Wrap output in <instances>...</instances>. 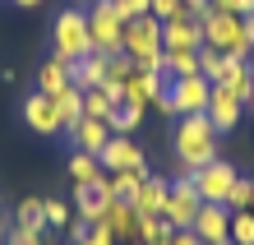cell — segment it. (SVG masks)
<instances>
[{"label": "cell", "instance_id": "cell-1", "mask_svg": "<svg viewBox=\"0 0 254 245\" xmlns=\"http://www.w3.org/2000/svg\"><path fill=\"white\" fill-rule=\"evenodd\" d=\"M176 158H181L185 176L203 171L208 162H217V130L208 125V116H181V125H176Z\"/></svg>", "mask_w": 254, "mask_h": 245}, {"label": "cell", "instance_id": "cell-2", "mask_svg": "<svg viewBox=\"0 0 254 245\" xmlns=\"http://www.w3.org/2000/svg\"><path fill=\"white\" fill-rule=\"evenodd\" d=\"M51 60L61 65H79L83 56H97L93 51V33H88V9H61L51 23Z\"/></svg>", "mask_w": 254, "mask_h": 245}, {"label": "cell", "instance_id": "cell-3", "mask_svg": "<svg viewBox=\"0 0 254 245\" xmlns=\"http://www.w3.org/2000/svg\"><path fill=\"white\" fill-rule=\"evenodd\" d=\"M121 51L134 56V65L148 70V74H162V65H167V47H162V19H153V14H139V19L125 23V42Z\"/></svg>", "mask_w": 254, "mask_h": 245}, {"label": "cell", "instance_id": "cell-4", "mask_svg": "<svg viewBox=\"0 0 254 245\" xmlns=\"http://www.w3.org/2000/svg\"><path fill=\"white\" fill-rule=\"evenodd\" d=\"M199 23H203V47H213L222 56H231V60H250V33H245V19L241 14H217L213 5H208L199 14Z\"/></svg>", "mask_w": 254, "mask_h": 245}, {"label": "cell", "instance_id": "cell-5", "mask_svg": "<svg viewBox=\"0 0 254 245\" xmlns=\"http://www.w3.org/2000/svg\"><path fill=\"white\" fill-rule=\"evenodd\" d=\"M208 93H213V83H208L203 74H185V79H167V93H162L153 106L181 120V116H199L208 106Z\"/></svg>", "mask_w": 254, "mask_h": 245}, {"label": "cell", "instance_id": "cell-6", "mask_svg": "<svg viewBox=\"0 0 254 245\" xmlns=\"http://www.w3.org/2000/svg\"><path fill=\"white\" fill-rule=\"evenodd\" d=\"M88 33H93V51L97 56H116L125 42V19L116 9V0H97L88 9Z\"/></svg>", "mask_w": 254, "mask_h": 245}, {"label": "cell", "instance_id": "cell-7", "mask_svg": "<svg viewBox=\"0 0 254 245\" xmlns=\"http://www.w3.org/2000/svg\"><path fill=\"white\" fill-rule=\"evenodd\" d=\"M199 208H203L199 185H194L190 176H181V180L171 185V194H167V208H162V218H167L176 232H190V227H194V218H199Z\"/></svg>", "mask_w": 254, "mask_h": 245}, {"label": "cell", "instance_id": "cell-8", "mask_svg": "<svg viewBox=\"0 0 254 245\" xmlns=\"http://www.w3.org/2000/svg\"><path fill=\"white\" fill-rule=\"evenodd\" d=\"M97 162H102V171L116 176V171H148V162H143V148L129 139V134H111L107 148L97 153Z\"/></svg>", "mask_w": 254, "mask_h": 245}, {"label": "cell", "instance_id": "cell-9", "mask_svg": "<svg viewBox=\"0 0 254 245\" xmlns=\"http://www.w3.org/2000/svg\"><path fill=\"white\" fill-rule=\"evenodd\" d=\"M111 208V176L102 171L97 180H88V185H74V213H79L83 222H102Z\"/></svg>", "mask_w": 254, "mask_h": 245}, {"label": "cell", "instance_id": "cell-10", "mask_svg": "<svg viewBox=\"0 0 254 245\" xmlns=\"http://www.w3.org/2000/svg\"><path fill=\"white\" fill-rule=\"evenodd\" d=\"M190 180L199 185V199H203V204H227V194L236 185V166L217 158V162H208L203 171H194Z\"/></svg>", "mask_w": 254, "mask_h": 245}, {"label": "cell", "instance_id": "cell-11", "mask_svg": "<svg viewBox=\"0 0 254 245\" xmlns=\"http://www.w3.org/2000/svg\"><path fill=\"white\" fill-rule=\"evenodd\" d=\"M23 125L37 130L42 139L61 134L65 120H61V111H56V97H47V93H28V102H23Z\"/></svg>", "mask_w": 254, "mask_h": 245}, {"label": "cell", "instance_id": "cell-12", "mask_svg": "<svg viewBox=\"0 0 254 245\" xmlns=\"http://www.w3.org/2000/svg\"><path fill=\"white\" fill-rule=\"evenodd\" d=\"M190 232L199 236L203 245H227L231 241V213H227V204H203Z\"/></svg>", "mask_w": 254, "mask_h": 245}, {"label": "cell", "instance_id": "cell-13", "mask_svg": "<svg viewBox=\"0 0 254 245\" xmlns=\"http://www.w3.org/2000/svg\"><path fill=\"white\" fill-rule=\"evenodd\" d=\"M203 116H208V125H213L217 134H227V130H236V125H241V116H245V102H241V97H231L227 88H213V93H208Z\"/></svg>", "mask_w": 254, "mask_h": 245}, {"label": "cell", "instance_id": "cell-14", "mask_svg": "<svg viewBox=\"0 0 254 245\" xmlns=\"http://www.w3.org/2000/svg\"><path fill=\"white\" fill-rule=\"evenodd\" d=\"M162 47L167 51H199L203 47V23L194 14H181V19L162 23Z\"/></svg>", "mask_w": 254, "mask_h": 245}, {"label": "cell", "instance_id": "cell-15", "mask_svg": "<svg viewBox=\"0 0 254 245\" xmlns=\"http://www.w3.org/2000/svg\"><path fill=\"white\" fill-rule=\"evenodd\" d=\"M162 93H167V74H148V70H134L129 79H125V102H134V106H153Z\"/></svg>", "mask_w": 254, "mask_h": 245}, {"label": "cell", "instance_id": "cell-16", "mask_svg": "<svg viewBox=\"0 0 254 245\" xmlns=\"http://www.w3.org/2000/svg\"><path fill=\"white\" fill-rule=\"evenodd\" d=\"M65 134L74 139V148H79V153H102V148H107V139H111V125H107V120H97V116H79Z\"/></svg>", "mask_w": 254, "mask_h": 245}, {"label": "cell", "instance_id": "cell-17", "mask_svg": "<svg viewBox=\"0 0 254 245\" xmlns=\"http://www.w3.org/2000/svg\"><path fill=\"white\" fill-rule=\"evenodd\" d=\"M167 194H171V185L162 176H148L143 185H139V194H134V213H139V218H162V208H167Z\"/></svg>", "mask_w": 254, "mask_h": 245}, {"label": "cell", "instance_id": "cell-18", "mask_svg": "<svg viewBox=\"0 0 254 245\" xmlns=\"http://www.w3.org/2000/svg\"><path fill=\"white\" fill-rule=\"evenodd\" d=\"M69 83L79 93H93V88L107 83V56H83L79 65H69Z\"/></svg>", "mask_w": 254, "mask_h": 245}, {"label": "cell", "instance_id": "cell-19", "mask_svg": "<svg viewBox=\"0 0 254 245\" xmlns=\"http://www.w3.org/2000/svg\"><path fill=\"white\" fill-rule=\"evenodd\" d=\"M111 227V236H116V245H129V241H139V213H134L129 204H111L107 208V218H102Z\"/></svg>", "mask_w": 254, "mask_h": 245}, {"label": "cell", "instance_id": "cell-20", "mask_svg": "<svg viewBox=\"0 0 254 245\" xmlns=\"http://www.w3.org/2000/svg\"><path fill=\"white\" fill-rule=\"evenodd\" d=\"M231 65H236L231 56H222V51H213V47H199V74H203V79L213 83V88L231 74Z\"/></svg>", "mask_w": 254, "mask_h": 245}, {"label": "cell", "instance_id": "cell-21", "mask_svg": "<svg viewBox=\"0 0 254 245\" xmlns=\"http://www.w3.org/2000/svg\"><path fill=\"white\" fill-rule=\"evenodd\" d=\"M61 88H69V65H61V60H47V65L37 70V93L56 97Z\"/></svg>", "mask_w": 254, "mask_h": 245}, {"label": "cell", "instance_id": "cell-22", "mask_svg": "<svg viewBox=\"0 0 254 245\" xmlns=\"http://www.w3.org/2000/svg\"><path fill=\"white\" fill-rule=\"evenodd\" d=\"M139 120H143V106H134V102H116V106H111V116H107V125H111V134H134V130H139Z\"/></svg>", "mask_w": 254, "mask_h": 245}, {"label": "cell", "instance_id": "cell-23", "mask_svg": "<svg viewBox=\"0 0 254 245\" xmlns=\"http://www.w3.org/2000/svg\"><path fill=\"white\" fill-rule=\"evenodd\" d=\"M217 88H227L231 97L250 102V88H254V70H250V60H236V65H231V74H227V79H222Z\"/></svg>", "mask_w": 254, "mask_h": 245}, {"label": "cell", "instance_id": "cell-24", "mask_svg": "<svg viewBox=\"0 0 254 245\" xmlns=\"http://www.w3.org/2000/svg\"><path fill=\"white\" fill-rule=\"evenodd\" d=\"M143 180H148V171H116L111 176V204H134Z\"/></svg>", "mask_w": 254, "mask_h": 245}, {"label": "cell", "instance_id": "cell-25", "mask_svg": "<svg viewBox=\"0 0 254 245\" xmlns=\"http://www.w3.org/2000/svg\"><path fill=\"white\" fill-rule=\"evenodd\" d=\"M97 176H102L97 153H79V148H74L69 153V180H74V185H88V180H97Z\"/></svg>", "mask_w": 254, "mask_h": 245}, {"label": "cell", "instance_id": "cell-26", "mask_svg": "<svg viewBox=\"0 0 254 245\" xmlns=\"http://www.w3.org/2000/svg\"><path fill=\"white\" fill-rule=\"evenodd\" d=\"M14 227H33V232H47V204H42V199H19Z\"/></svg>", "mask_w": 254, "mask_h": 245}, {"label": "cell", "instance_id": "cell-27", "mask_svg": "<svg viewBox=\"0 0 254 245\" xmlns=\"http://www.w3.org/2000/svg\"><path fill=\"white\" fill-rule=\"evenodd\" d=\"M167 79H185V74H199V51H167V65H162Z\"/></svg>", "mask_w": 254, "mask_h": 245}, {"label": "cell", "instance_id": "cell-28", "mask_svg": "<svg viewBox=\"0 0 254 245\" xmlns=\"http://www.w3.org/2000/svg\"><path fill=\"white\" fill-rule=\"evenodd\" d=\"M56 111H61V120H65V130L74 125V120H79L83 116V93H79V88H61V93H56Z\"/></svg>", "mask_w": 254, "mask_h": 245}, {"label": "cell", "instance_id": "cell-29", "mask_svg": "<svg viewBox=\"0 0 254 245\" xmlns=\"http://www.w3.org/2000/svg\"><path fill=\"white\" fill-rule=\"evenodd\" d=\"M176 227L167 218H139V245H167Z\"/></svg>", "mask_w": 254, "mask_h": 245}, {"label": "cell", "instance_id": "cell-30", "mask_svg": "<svg viewBox=\"0 0 254 245\" xmlns=\"http://www.w3.org/2000/svg\"><path fill=\"white\" fill-rule=\"evenodd\" d=\"M139 70L134 65V56H125V51H116V56H107V83H121L125 88V79Z\"/></svg>", "mask_w": 254, "mask_h": 245}, {"label": "cell", "instance_id": "cell-31", "mask_svg": "<svg viewBox=\"0 0 254 245\" xmlns=\"http://www.w3.org/2000/svg\"><path fill=\"white\" fill-rule=\"evenodd\" d=\"M231 245H254V213H231Z\"/></svg>", "mask_w": 254, "mask_h": 245}, {"label": "cell", "instance_id": "cell-32", "mask_svg": "<svg viewBox=\"0 0 254 245\" xmlns=\"http://www.w3.org/2000/svg\"><path fill=\"white\" fill-rule=\"evenodd\" d=\"M250 194H254V180L236 176V185H231V194H227V213H245V208H250Z\"/></svg>", "mask_w": 254, "mask_h": 245}, {"label": "cell", "instance_id": "cell-33", "mask_svg": "<svg viewBox=\"0 0 254 245\" xmlns=\"http://www.w3.org/2000/svg\"><path fill=\"white\" fill-rule=\"evenodd\" d=\"M111 106H116V102H111L107 93H102V88L83 93V116H97V120H107V116H111Z\"/></svg>", "mask_w": 254, "mask_h": 245}, {"label": "cell", "instance_id": "cell-34", "mask_svg": "<svg viewBox=\"0 0 254 245\" xmlns=\"http://www.w3.org/2000/svg\"><path fill=\"white\" fill-rule=\"evenodd\" d=\"M74 245H116V236H111V227H107V222H88V227H83V236L74 241Z\"/></svg>", "mask_w": 254, "mask_h": 245}, {"label": "cell", "instance_id": "cell-35", "mask_svg": "<svg viewBox=\"0 0 254 245\" xmlns=\"http://www.w3.org/2000/svg\"><path fill=\"white\" fill-rule=\"evenodd\" d=\"M42 204H47V227H51V232L69 227V204H65V199H42Z\"/></svg>", "mask_w": 254, "mask_h": 245}, {"label": "cell", "instance_id": "cell-36", "mask_svg": "<svg viewBox=\"0 0 254 245\" xmlns=\"http://www.w3.org/2000/svg\"><path fill=\"white\" fill-rule=\"evenodd\" d=\"M148 14L167 23V19H181V14H185V5H181V0H153V5H148Z\"/></svg>", "mask_w": 254, "mask_h": 245}, {"label": "cell", "instance_id": "cell-37", "mask_svg": "<svg viewBox=\"0 0 254 245\" xmlns=\"http://www.w3.org/2000/svg\"><path fill=\"white\" fill-rule=\"evenodd\" d=\"M5 245H47V241H42V232H33V227H14L5 236Z\"/></svg>", "mask_w": 254, "mask_h": 245}, {"label": "cell", "instance_id": "cell-38", "mask_svg": "<svg viewBox=\"0 0 254 245\" xmlns=\"http://www.w3.org/2000/svg\"><path fill=\"white\" fill-rule=\"evenodd\" d=\"M208 5H213L217 14H241V19H245V14L254 9V0H208Z\"/></svg>", "mask_w": 254, "mask_h": 245}, {"label": "cell", "instance_id": "cell-39", "mask_svg": "<svg viewBox=\"0 0 254 245\" xmlns=\"http://www.w3.org/2000/svg\"><path fill=\"white\" fill-rule=\"evenodd\" d=\"M148 5L153 0H116V9H121V19L129 23V19H139V14H148Z\"/></svg>", "mask_w": 254, "mask_h": 245}, {"label": "cell", "instance_id": "cell-40", "mask_svg": "<svg viewBox=\"0 0 254 245\" xmlns=\"http://www.w3.org/2000/svg\"><path fill=\"white\" fill-rule=\"evenodd\" d=\"M167 245H203L199 236H194V232H171V241Z\"/></svg>", "mask_w": 254, "mask_h": 245}, {"label": "cell", "instance_id": "cell-41", "mask_svg": "<svg viewBox=\"0 0 254 245\" xmlns=\"http://www.w3.org/2000/svg\"><path fill=\"white\" fill-rule=\"evenodd\" d=\"M245 33H250V47H254V9L245 14Z\"/></svg>", "mask_w": 254, "mask_h": 245}, {"label": "cell", "instance_id": "cell-42", "mask_svg": "<svg viewBox=\"0 0 254 245\" xmlns=\"http://www.w3.org/2000/svg\"><path fill=\"white\" fill-rule=\"evenodd\" d=\"M14 5H19V9H37L42 0H14Z\"/></svg>", "mask_w": 254, "mask_h": 245}, {"label": "cell", "instance_id": "cell-43", "mask_svg": "<svg viewBox=\"0 0 254 245\" xmlns=\"http://www.w3.org/2000/svg\"><path fill=\"white\" fill-rule=\"evenodd\" d=\"M0 241H5V218H0Z\"/></svg>", "mask_w": 254, "mask_h": 245}, {"label": "cell", "instance_id": "cell-44", "mask_svg": "<svg viewBox=\"0 0 254 245\" xmlns=\"http://www.w3.org/2000/svg\"><path fill=\"white\" fill-rule=\"evenodd\" d=\"M250 70H254V65H250ZM250 106H254V88H250Z\"/></svg>", "mask_w": 254, "mask_h": 245}, {"label": "cell", "instance_id": "cell-45", "mask_svg": "<svg viewBox=\"0 0 254 245\" xmlns=\"http://www.w3.org/2000/svg\"><path fill=\"white\" fill-rule=\"evenodd\" d=\"M250 213H254V194H250Z\"/></svg>", "mask_w": 254, "mask_h": 245}, {"label": "cell", "instance_id": "cell-46", "mask_svg": "<svg viewBox=\"0 0 254 245\" xmlns=\"http://www.w3.org/2000/svg\"><path fill=\"white\" fill-rule=\"evenodd\" d=\"M129 245H139V241H129Z\"/></svg>", "mask_w": 254, "mask_h": 245}, {"label": "cell", "instance_id": "cell-47", "mask_svg": "<svg viewBox=\"0 0 254 245\" xmlns=\"http://www.w3.org/2000/svg\"><path fill=\"white\" fill-rule=\"evenodd\" d=\"M0 218H5V213H0Z\"/></svg>", "mask_w": 254, "mask_h": 245}, {"label": "cell", "instance_id": "cell-48", "mask_svg": "<svg viewBox=\"0 0 254 245\" xmlns=\"http://www.w3.org/2000/svg\"><path fill=\"white\" fill-rule=\"evenodd\" d=\"M227 245H231V241H227Z\"/></svg>", "mask_w": 254, "mask_h": 245}]
</instances>
